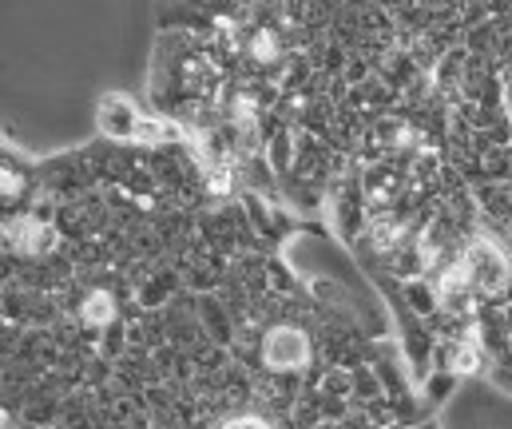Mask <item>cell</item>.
Listing matches in <instances>:
<instances>
[{
  "label": "cell",
  "mask_w": 512,
  "mask_h": 429,
  "mask_svg": "<svg viewBox=\"0 0 512 429\" xmlns=\"http://www.w3.org/2000/svg\"><path fill=\"white\" fill-rule=\"evenodd\" d=\"M489 382H493L501 394L512 398V342L501 354H493V362H489Z\"/></svg>",
  "instance_id": "7a4b0ae2"
},
{
  "label": "cell",
  "mask_w": 512,
  "mask_h": 429,
  "mask_svg": "<svg viewBox=\"0 0 512 429\" xmlns=\"http://www.w3.org/2000/svg\"><path fill=\"white\" fill-rule=\"evenodd\" d=\"M139 120H143V116L131 108L124 96H104V104H100V132H104L108 140L135 143Z\"/></svg>",
  "instance_id": "6da1fadb"
}]
</instances>
